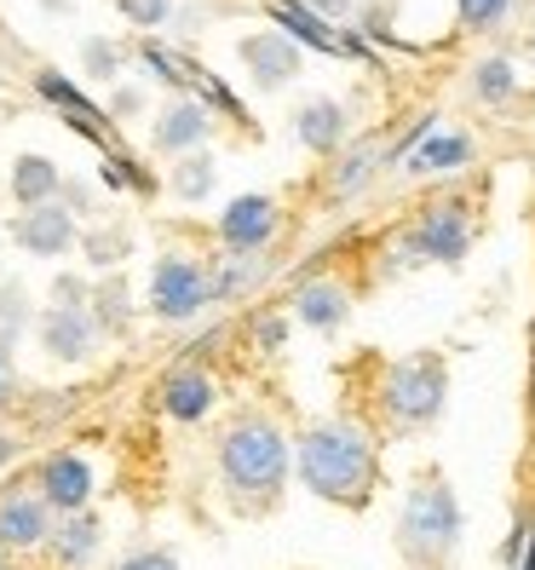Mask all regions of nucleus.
Listing matches in <instances>:
<instances>
[{
	"label": "nucleus",
	"mask_w": 535,
	"mask_h": 570,
	"mask_svg": "<svg viewBox=\"0 0 535 570\" xmlns=\"http://www.w3.org/2000/svg\"><path fill=\"white\" fill-rule=\"evenodd\" d=\"M294 479L334 508H369L380 490V439L351 415L311 421L294 439Z\"/></svg>",
	"instance_id": "nucleus-1"
},
{
	"label": "nucleus",
	"mask_w": 535,
	"mask_h": 570,
	"mask_svg": "<svg viewBox=\"0 0 535 570\" xmlns=\"http://www.w3.org/2000/svg\"><path fill=\"white\" fill-rule=\"evenodd\" d=\"M214 466H219V490L230 495L237 513H248V519L271 513L294 473V439L277 415L237 410L214 444Z\"/></svg>",
	"instance_id": "nucleus-2"
},
{
	"label": "nucleus",
	"mask_w": 535,
	"mask_h": 570,
	"mask_svg": "<svg viewBox=\"0 0 535 570\" xmlns=\"http://www.w3.org/2000/svg\"><path fill=\"white\" fill-rule=\"evenodd\" d=\"M460 530H466V513H460L455 484L444 473L415 479L404 508H397V548H404L420 570H438L460 548Z\"/></svg>",
	"instance_id": "nucleus-3"
},
{
	"label": "nucleus",
	"mask_w": 535,
	"mask_h": 570,
	"mask_svg": "<svg viewBox=\"0 0 535 570\" xmlns=\"http://www.w3.org/2000/svg\"><path fill=\"white\" fill-rule=\"evenodd\" d=\"M375 397H380V415L392 432H426L449 404V363L438 352L392 357L375 381Z\"/></svg>",
	"instance_id": "nucleus-4"
},
{
	"label": "nucleus",
	"mask_w": 535,
	"mask_h": 570,
	"mask_svg": "<svg viewBox=\"0 0 535 570\" xmlns=\"http://www.w3.org/2000/svg\"><path fill=\"white\" fill-rule=\"evenodd\" d=\"M478 243V219H473V203L460 196H444V203H426L415 214V225L397 237V265H460Z\"/></svg>",
	"instance_id": "nucleus-5"
},
{
	"label": "nucleus",
	"mask_w": 535,
	"mask_h": 570,
	"mask_svg": "<svg viewBox=\"0 0 535 570\" xmlns=\"http://www.w3.org/2000/svg\"><path fill=\"white\" fill-rule=\"evenodd\" d=\"M145 306L156 323H196L214 306V283H208V259L202 254H161L150 265V288H145Z\"/></svg>",
	"instance_id": "nucleus-6"
},
{
	"label": "nucleus",
	"mask_w": 535,
	"mask_h": 570,
	"mask_svg": "<svg viewBox=\"0 0 535 570\" xmlns=\"http://www.w3.org/2000/svg\"><path fill=\"white\" fill-rule=\"evenodd\" d=\"M214 237L219 248L230 254H265L277 237H283V203L265 190H248V196H230L214 219Z\"/></svg>",
	"instance_id": "nucleus-7"
},
{
	"label": "nucleus",
	"mask_w": 535,
	"mask_h": 570,
	"mask_svg": "<svg viewBox=\"0 0 535 570\" xmlns=\"http://www.w3.org/2000/svg\"><path fill=\"white\" fill-rule=\"evenodd\" d=\"M29 490H36L47 508L63 519V513H87L92 495H98V473L81 450H47L29 473Z\"/></svg>",
	"instance_id": "nucleus-8"
},
{
	"label": "nucleus",
	"mask_w": 535,
	"mask_h": 570,
	"mask_svg": "<svg viewBox=\"0 0 535 570\" xmlns=\"http://www.w3.org/2000/svg\"><path fill=\"white\" fill-rule=\"evenodd\" d=\"M29 334L41 341V352L52 363H92L98 346H105V328H98V317L87 306H41Z\"/></svg>",
	"instance_id": "nucleus-9"
},
{
	"label": "nucleus",
	"mask_w": 535,
	"mask_h": 570,
	"mask_svg": "<svg viewBox=\"0 0 535 570\" xmlns=\"http://www.w3.org/2000/svg\"><path fill=\"white\" fill-rule=\"evenodd\" d=\"M219 375L208 363H174L161 375V386H156V404H161V415L167 421H179V426H196V421H208L214 410H219Z\"/></svg>",
	"instance_id": "nucleus-10"
},
{
	"label": "nucleus",
	"mask_w": 535,
	"mask_h": 570,
	"mask_svg": "<svg viewBox=\"0 0 535 570\" xmlns=\"http://www.w3.org/2000/svg\"><path fill=\"white\" fill-rule=\"evenodd\" d=\"M12 243H18V254H29V259H63V254H76L81 225H76V214L63 208V203L18 208V219H12Z\"/></svg>",
	"instance_id": "nucleus-11"
},
{
	"label": "nucleus",
	"mask_w": 535,
	"mask_h": 570,
	"mask_svg": "<svg viewBox=\"0 0 535 570\" xmlns=\"http://www.w3.org/2000/svg\"><path fill=\"white\" fill-rule=\"evenodd\" d=\"M478 161V139L466 127H432L426 139L397 161V174L404 179H455L466 167Z\"/></svg>",
	"instance_id": "nucleus-12"
},
{
	"label": "nucleus",
	"mask_w": 535,
	"mask_h": 570,
	"mask_svg": "<svg viewBox=\"0 0 535 570\" xmlns=\"http://www.w3.org/2000/svg\"><path fill=\"white\" fill-rule=\"evenodd\" d=\"M52 524H58V513L29 484L0 490V548H7V553H41Z\"/></svg>",
	"instance_id": "nucleus-13"
},
{
	"label": "nucleus",
	"mask_w": 535,
	"mask_h": 570,
	"mask_svg": "<svg viewBox=\"0 0 535 570\" xmlns=\"http://www.w3.org/2000/svg\"><path fill=\"white\" fill-rule=\"evenodd\" d=\"M214 110L208 105H196V98H167L161 105V116L150 121V145L161 150V156H190V150H202L208 139H214Z\"/></svg>",
	"instance_id": "nucleus-14"
},
{
	"label": "nucleus",
	"mask_w": 535,
	"mask_h": 570,
	"mask_svg": "<svg viewBox=\"0 0 535 570\" xmlns=\"http://www.w3.org/2000/svg\"><path fill=\"white\" fill-rule=\"evenodd\" d=\"M288 317L306 323L311 334H340L351 317V288L340 277H299L288 294Z\"/></svg>",
	"instance_id": "nucleus-15"
},
{
	"label": "nucleus",
	"mask_w": 535,
	"mask_h": 570,
	"mask_svg": "<svg viewBox=\"0 0 535 570\" xmlns=\"http://www.w3.org/2000/svg\"><path fill=\"white\" fill-rule=\"evenodd\" d=\"M277 36H288L299 52H323V58H346V23H323L306 0H265Z\"/></svg>",
	"instance_id": "nucleus-16"
},
{
	"label": "nucleus",
	"mask_w": 535,
	"mask_h": 570,
	"mask_svg": "<svg viewBox=\"0 0 535 570\" xmlns=\"http://www.w3.org/2000/svg\"><path fill=\"white\" fill-rule=\"evenodd\" d=\"M237 58L248 63L254 87H265V92H283V87H294V81H299V70H306V52H299L288 36H277V29H259V36H242Z\"/></svg>",
	"instance_id": "nucleus-17"
},
{
	"label": "nucleus",
	"mask_w": 535,
	"mask_h": 570,
	"mask_svg": "<svg viewBox=\"0 0 535 570\" xmlns=\"http://www.w3.org/2000/svg\"><path fill=\"white\" fill-rule=\"evenodd\" d=\"M58 570H87L98 553H105V519H98L92 508L87 513H63L47 535V548H41Z\"/></svg>",
	"instance_id": "nucleus-18"
},
{
	"label": "nucleus",
	"mask_w": 535,
	"mask_h": 570,
	"mask_svg": "<svg viewBox=\"0 0 535 570\" xmlns=\"http://www.w3.org/2000/svg\"><path fill=\"white\" fill-rule=\"evenodd\" d=\"M294 139L306 145L311 156H340L351 139V116L340 98H311V105L294 110Z\"/></svg>",
	"instance_id": "nucleus-19"
},
{
	"label": "nucleus",
	"mask_w": 535,
	"mask_h": 570,
	"mask_svg": "<svg viewBox=\"0 0 535 570\" xmlns=\"http://www.w3.org/2000/svg\"><path fill=\"white\" fill-rule=\"evenodd\" d=\"M265 277H271V259H265V254H230V248H219L208 259L214 306H237V299H248Z\"/></svg>",
	"instance_id": "nucleus-20"
},
{
	"label": "nucleus",
	"mask_w": 535,
	"mask_h": 570,
	"mask_svg": "<svg viewBox=\"0 0 535 570\" xmlns=\"http://www.w3.org/2000/svg\"><path fill=\"white\" fill-rule=\"evenodd\" d=\"M386 167V139H363V145H351L340 161L328 167V196L334 203H351V196H363L375 185V174Z\"/></svg>",
	"instance_id": "nucleus-21"
},
{
	"label": "nucleus",
	"mask_w": 535,
	"mask_h": 570,
	"mask_svg": "<svg viewBox=\"0 0 535 570\" xmlns=\"http://www.w3.org/2000/svg\"><path fill=\"white\" fill-rule=\"evenodd\" d=\"M12 203L18 208H41V203H58L63 196V167L52 161V156H41V150H23L18 161H12Z\"/></svg>",
	"instance_id": "nucleus-22"
},
{
	"label": "nucleus",
	"mask_w": 535,
	"mask_h": 570,
	"mask_svg": "<svg viewBox=\"0 0 535 570\" xmlns=\"http://www.w3.org/2000/svg\"><path fill=\"white\" fill-rule=\"evenodd\" d=\"M139 63H145V70H150L161 87H174V98H190L196 70H202V63H196L185 47H167V41H156V36L139 41Z\"/></svg>",
	"instance_id": "nucleus-23"
},
{
	"label": "nucleus",
	"mask_w": 535,
	"mask_h": 570,
	"mask_svg": "<svg viewBox=\"0 0 535 570\" xmlns=\"http://www.w3.org/2000/svg\"><path fill=\"white\" fill-rule=\"evenodd\" d=\"M214 185H219V161L208 150H190V156H179L174 167H167V190H174L179 203H208Z\"/></svg>",
	"instance_id": "nucleus-24"
},
{
	"label": "nucleus",
	"mask_w": 535,
	"mask_h": 570,
	"mask_svg": "<svg viewBox=\"0 0 535 570\" xmlns=\"http://www.w3.org/2000/svg\"><path fill=\"white\" fill-rule=\"evenodd\" d=\"M76 248L87 259V272H116V265L132 254V230L127 225H87Z\"/></svg>",
	"instance_id": "nucleus-25"
},
{
	"label": "nucleus",
	"mask_w": 535,
	"mask_h": 570,
	"mask_svg": "<svg viewBox=\"0 0 535 570\" xmlns=\"http://www.w3.org/2000/svg\"><path fill=\"white\" fill-rule=\"evenodd\" d=\"M87 312L98 317V328H105V341H116V334L132 323V294L121 277H105V283H92V299H87Z\"/></svg>",
	"instance_id": "nucleus-26"
},
{
	"label": "nucleus",
	"mask_w": 535,
	"mask_h": 570,
	"mask_svg": "<svg viewBox=\"0 0 535 570\" xmlns=\"http://www.w3.org/2000/svg\"><path fill=\"white\" fill-rule=\"evenodd\" d=\"M518 63L513 58H478L473 63V98L478 105H507V98H518Z\"/></svg>",
	"instance_id": "nucleus-27"
},
{
	"label": "nucleus",
	"mask_w": 535,
	"mask_h": 570,
	"mask_svg": "<svg viewBox=\"0 0 535 570\" xmlns=\"http://www.w3.org/2000/svg\"><path fill=\"white\" fill-rule=\"evenodd\" d=\"M36 328V299H29L23 283H0V346H18L23 334Z\"/></svg>",
	"instance_id": "nucleus-28"
},
{
	"label": "nucleus",
	"mask_w": 535,
	"mask_h": 570,
	"mask_svg": "<svg viewBox=\"0 0 535 570\" xmlns=\"http://www.w3.org/2000/svg\"><path fill=\"white\" fill-rule=\"evenodd\" d=\"M81 70H87V81H98V87H116L121 70H127V47L110 41V36H87V41H81Z\"/></svg>",
	"instance_id": "nucleus-29"
},
{
	"label": "nucleus",
	"mask_w": 535,
	"mask_h": 570,
	"mask_svg": "<svg viewBox=\"0 0 535 570\" xmlns=\"http://www.w3.org/2000/svg\"><path fill=\"white\" fill-rule=\"evenodd\" d=\"M190 98H196V105H208L214 116L237 121V127H248V121H254V116H248V105H242V98L225 87V76H214V70H208V63L196 70V87H190Z\"/></svg>",
	"instance_id": "nucleus-30"
},
{
	"label": "nucleus",
	"mask_w": 535,
	"mask_h": 570,
	"mask_svg": "<svg viewBox=\"0 0 535 570\" xmlns=\"http://www.w3.org/2000/svg\"><path fill=\"white\" fill-rule=\"evenodd\" d=\"M98 179H105L110 190H139V196H156V174L132 156V150H110L105 167H98Z\"/></svg>",
	"instance_id": "nucleus-31"
},
{
	"label": "nucleus",
	"mask_w": 535,
	"mask_h": 570,
	"mask_svg": "<svg viewBox=\"0 0 535 570\" xmlns=\"http://www.w3.org/2000/svg\"><path fill=\"white\" fill-rule=\"evenodd\" d=\"M36 92H41V105H52L58 116H81V110H92V98L63 76V70H36Z\"/></svg>",
	"instance_id": "nucleus-32"
},
{
	"label": "nucleus",
	"mask_w": 535,
	"mask_h": 570,
	"mask_svg": "<svg viewBox=\"0 0 535 570\" xmlns=\"http://www.w3.org/2000/svg\"><path fill=\"white\" fill-rule=\"evenodd\" d=\"M288 334H294L288 306H259V312L248 317V341H254L259 352H283V346H288Z\"/></svg>",
	"instance_id": "nucleus-33"
},
{
	"label": "nucleus",
	"mask_w": 535,
	"mask_h": 570,
	"mask_svg": "<svg viewBox=\"0 0 535 570\" xmlns=\"http://www.w3.org/2000/svg\"><path fill=\"white\" fill-rule=\"evenodd\" d=\"M116 7L139 36H156L161 23H174V0H116Z\"/></svg>",
	"instance_id": "nucleus-34"
},
{
	"label": "nucleus",
	"mask_w": 535,
	"mask_h": 570,
	"mask_svg": "<svg viewBox=\"0 0 535 570\" xmlns=\"http://www.w3.org/2000/svg\"><path fill=\"white\" fill-rule=\"evenodd\" d=\"M507 12H513V0H455V18L466 29H495Z\"/></svg>",
	"instance_id": "nucleus-35"
},
{
	"label": "nucleus",
	"mask_w": 535,
	"mask_h": 570,
	"mask_svg": "<svg viewBox=\"0 0 535 570\" xmlns=\"http://www.w3.org/2000/svg\"><path fill=\"white\" fill-rule=\"evenodd\" d=\"M110 570H179V553H174V548H156V542H150V548H132V553H121V559H116Z\"/></svg>",
	"instance_id": "nucleus-36"
},
{
	"label": "nucleus",
	"mask_w": 535,
	"mask_h": 570,
	"mask_svg": "<svg viewBox=\"0 0 535 570\" xmlns=\"http://www.w3.org/2000/svg\"><path fill=\"white\" fill-rule=\"evenodd\" d=\"M87 299H92V277L87 272H63L52 283V294H47V306H87Z\"/></svg>",
	"instance_id": "nucleus-37"
},
{
	"label": "nucleus",
	"mask_w": 535,
	"mask_h": 570,
	"mask_svg": "<svg viewBox=\"0 0 535 570\" xmlns=\"http://www.w3.org/2000/svg\"><path fill=\"white\" fill-rule=\"evenodd\" d=\"M58 203L76 214V225H81V219H87V225L98 219V196L87 190V179H70V174H63V196H58Z\"/></svg>",
	"instance_id": "nucleus-38"
},
{
	"label": "nucleus",
	"mask_w": 535,
	"mask_h": 570,
	"mask_svg": "<svg viewBox=\"0 0 535 570\" xmlns=\"http://www.w3.org/2000/svg\"><path fill=\"white\" fill-rule=\"evenodd\" d=\"M105 116L121 127V121H132V116H145V87H116L110 92V105H105Z\"/></svg>",
	"instance_id": "nucleus-39"
},
{
	"label": "nucleus",
	"mask_w": 535,
	"mask_h": 570,
	"mask_svg": "<svg viewBox=\"0 0 535 570\" xmlns=\"http://www.w3.org/2000/svg\"><path fill=\"white\" fill-rule=\"evenodd\" d=\"M7 404H18V363H12L7 346H0V410Z\"/></svg>",
	"instance_id": "nucleus-40"
},
{
	"label": "nucleus",
	"mask_w": 535,
	"mask_h": 570,
	"mask_svg": "<svg viewBox=\"0 0 535 570\" xmlns=\"http://www.w3.org/2000/svg\"><path fill=\"white\" fill-rule=\"evenodd\" d=\"M306 7H311L323 23H346V18L357 12V0H306Z\"/></svg>",
	"instance_id": "nucleus-41"
},
{
	"label": "nucleus",
	"mask_w": 535,
	"mask_h": 570,
	"mask_svg": "<svg viewBox=\"0 0 535 570\" xmlns=\"http://www.w3.org/2000/svg\"><path fill=\"white\" fill-rule=\"evenodd\" d=\"M23 455V439H18V432H7V426H0V473H7V466Z\"/></svg>",
	"instance_id": "nucleus-42"
},
{
	"label": "nucleus",
	"mask_w": 535,
	"mask_h": 570,
	"mask_svg": "<svg viewBox=\"0 0 535 570\" xmlns=\"http://www.w3.org/2000/svg\"><path fill=\"white\" fill-rule=\"evenodd\" d=\"M513 570H535V524H529V542H524V559Z\"/></svg>",
	"instance_id": "nucleus-43"
},
{
	"label": "nucleus",
	"mask_w": 535,
	"mask_h": 570,
	"mask_svg": "<svg viewBox=\"0 0 535 570\" xmlns=\"http://www.w3.org/2000/svg\"><path fill=\"white\" fill-rule=\"evenodd\" d=\"M7 559H12V553H7V548H0V570H7Z\"/></svg>",
	"instance_id": "nucleus-44"
}]
</instances>
